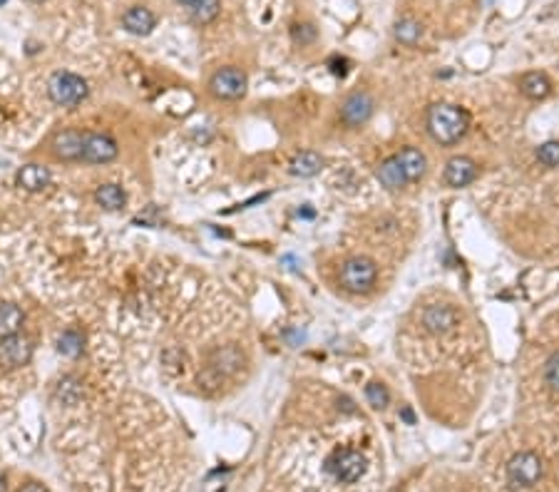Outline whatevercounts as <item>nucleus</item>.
<instances>
[{"instance_id": "obj_4", "label": "nucleus", "mask_w": 559, "mask_h": 492, "mask_svg": "<svg viewBox=\"0 0 559 492\" xmlns=\"http://www.w3.org/2000/svg\"><path fill=\"white\" fill-rule=\"evenodd\" d=\"M366 467H368L366 455L358 453V450H350V447L336 450V453L326 460V470H328L338 482H346V485L358 482V480L366 475Z\"/></svg>"}, {"instance_id": "obj_24", "label": "nucleus", "mask_w": 559, "mask_h": 492, "mask_svg": "<svg viewBox=\"0 0 559 492\" xmlns=\"http://www.w3.org/2000/svg\"><path fill=\"white\" fill-rule=\"evenodd\" d=\"M395 38L401 40V43H405V45L418 43L420 25L415 23V20H401V23H395Z\"/></svg>"}, {"instance_id": "obj_30", "label": "nucleus", "mask_w": 559, "mask_h": 492, "mask_svg": "<svg viewBox=\"0 0 559 492\" xmlns=\"http://www.w3.org/2000/svg\"><path fill=\"white\" fill-rule=\"evenodd\" d=\"M313 38H316V30H313L311 25H296V28H293V40H296V43L306 45V43H311Z\"/></svg>"}, {"instance_id": "obj_18", "label": "nucleus", "mask_w": 559, "mask_h": 492, "mask_svg": "<svg viewBox=\"0 0 559 492\" xmlns=\"http://www.w3.org/2000/svg\"><path fill=\"white\" fill-rule=\"evenodd\" d=\"M23 328V311L15 303H0V339L18 336Z\"/></svg>"}, {"instance_id": "obj_19", "label": "nucleus", "mask_w": 559, "mask_h": 492, "mask_svg": "<svg viewBox=\"0 0 559 492\" xmlns=\"http://www.w3.org/2000/svg\"><path fill=\"white\" fill-rule=\"evenodd\" d=\"M375 174H378V179H381V184L388 186V189H401V186L408 184L405 174H403L401 164H398V160H395V157H390V160L383 162Z\"/></svg>"}, {"instance_id": "obj_31", "label": "nucleus", "mask_w": 559, "mask_h": 492, "mask_svg": "<svg viewBox=\"0 0 559 492\" xmlns=\"http://www.w3.org/2000/svg\"><path fill=\"white\" fill-rule=\"evenodd\" d=\"M328 67H330V72H333V75H338V77H344L346 72H348V60L346 58H330L328 60Z\"/></svg>"}, {"instance_id": "obj_37", "label": "nucleus", "mask_w": 559, "mask_h": 492, "mask_svg": "<svg viewBox=\"0 0 559 492\" xmlns=\"http://www.w3.org/2000/svg\"><path fill=\"white\" fill-rule=\"evenodd\" d=\"M35 3H38V0H35Z\"/></svg>"}, {"instance_id": "obj_7", "label": "nucleus", "mask_w": 559, "mask_h": 492, "mask_svg": "<svg viewBox=\"0 0 559 492\" xmlns=\"http://www.w3.org/2000/svg\"><path fill=\"white\" fill-rule=\"evenodd\" d=\"M32 358V341L25 336H10V339H0V365L6 371H15L30 363Z\"/></svg>"}, {"instance_id": "obj_26", "label": "nucleus", "mask_w": 559, "mask_h": 492, "mask_svg": "<svg viewBox=\"0 0 559 492\" xmlns=\"http://www.w3.org/2000/svg\"><path fill=\"white\" fill-rule=\"evenodd\" d=\"M191 15L199 23H209V20H214L219 15V0H202V3L191 8Z\"/></svg>"}, {"instance_id": "obj_29", "label": "nucleus", "mask_w": 559, "mask_h": 492, "mask_svg": "<svg viewBox=\"0 0 559 492\" xmlns=\"http://www.w3.org/2000/svg\"><path fill=\"white\" fill-rule=\"evenodd\" d=\"M226 475H229V470L222 475V470H214V473L207 478V482L202 485V492H224V482H226Z\"/></svg>"}, {"instance_id": "obj_34", "label": "nucleus", "mask_w": 559, "mask_h": 492, "mask_svg": "<svg viewBox=\"0 0 559 492\" xmlns=\"http://www.w3.org/2000/svg\"><path fill=\"white\" fill-rule=\"evenodd\" d=\"M299 217H306V219H311V217H313V209H304V211H299Z\"/></svg>"}, {"instance_id": "obj_12", "label": "nucleus", "mask_w": 559, "mask_h": 492, "mask_svg": "<svg viewBox=\"0 0 559 492\" xmlns=\"http://www.w3.org/2000/svg\"><path fill=\"white\" fill-rule=\"evenodd\" d=\"M423 323L430 333H447L458 323V311L450 306H428L423 313Z\"/></svg>"}, {"instance_id": "obj_9", "label": "nucleus", "mask_w": 559, "mask_h": 492, "mask_svg": "<svg viewBox=\"0 0 559 492\" xmlns=\"http://www.w3.org/2000/svg\"><path fill=\"white\" fill-rule=\"evenodd\" d=\"M242 361H244V356L239 353V348H236V345H226L224 351H216L214 356H211L209 368H207V373L199 378L214 376V385H219V381H222L224 376H231V373H236L239 368H242Z\"/></svg>"}, {"instance_id": "obj_25", "label": "nucleus", "mask_w": 559, "mask_h": 492, "mask_svg": "<svg viewBox=\"0 0 559 492\" xmlns=\"http://www.w3.org/2000/svg\"><path fill=\"white\" fill-rule=\"evenodd\" d=\"M366 398H368V403L373 408H386L388 400H390V393H388V388L383 383L373 381V383L366 385Z\"/></svg>"}, {"instance_id": "obj_21", "label": "nucleus", "mask_w": 559, "mask_h": 492, "mask_svg": "<svg viewBox=\"0 0 559 492\" xmlns=\"http://www.w3.org/2000/svg\"><path fill=\"white\" fill-rule=\"evenodd\" d=\"M520 89L527 97H532V100H542V97L549 95L552 85H549V80H547L545 75H540V72H527V75H522Z\"/></svg>"}, {"instance_id": "obj_17", "label": "nucleus", "mask_w": 559, "mask_h": 492, "mask_svg": "<svg viewBox=\"0 0 559 492\" xmlns=\"http://www.w3.org/2000/svg\"><path fill=\"white\" fill-rule=\"evenodd\" d=\"M95 202L107 211H117L127 204V194L120 184H100L95 189Z\"/></svg>"}, {"instance_id": "obj_20", "label": "nucleus", "mask_w": 559, "mask_h": 492, "mask_svg": "<svg viewBox=\"0 0 559 492\" xmlns=\"http://www.w3.org/2000/svg\"><path fill=\"white\" fill-rule=\"evenodd\" d=\"M324 167V160L318 152H301L291 160V174L296 177H313V174L321 172Z\"/></svg>"}, {"instance_id": "obj_3", "label": "nucleus", "mask_w": 559, "mask_h": 492, "mask_svg": "<svg viewBox=\"0 0 559 492\" xmlns=\"http://www.w3.org/2000/svg\"><path fill=\"white\" fill-rule=\"evenodd\" d=\"M378 279V266L368 256H353L341 266V284L350 294H368Z\"/></svg>"}, {"instance_id": "obj_13", "label": "nucleus", "mask_w": 559, "mask_h": 492, "mask_svg": "<svg viewBox=\"0 0 559 492\" xmlns=\"http://www.w3.org/2000/svg\"><path fill=\"white\" fill-rule=\"evenodd\" d=\"M477 177V164L467 157H452L445 167V182L450 186H465L475 182Z\"/></svg>"}, {"instance_id": "obj_35", "label": "nucleus", "mask_w": 559, "mask_h": 492, "mask_svg": "<svg viewBox=\"0 0 559 492\" xmlns=\"http://www.w3.org/2000/svg\"><path fill=\"white\" fill-rule=\"evenodd\" d=\"M179 3H184V6H191V8H194V6H197V3H202V0H179Z\"/></svg>"}, {"instance_id": "obj_36", "label": "nucleus", "mask_w": 559, "mask_h": 492, "mask_svg": "<svg viewBox=\"0 0 559 492\" xmlns=\"http://www.w3.org/2000/svg\"><path fill=\"white\" fill-rule=\"evenodd\" d=\"M0 3H3V0H0Z\"/></svg>"}, {"instance_id": "obj_33", "label": "nucleus", "mask_w": 559, "mask_h": 492, "mask_svg": "<svg viewBox=\"0 0 559 492\" xmlns=\"http://www.w3.org/2000/svg\"><path fill=\"white\" fill-rule=\"evenodd\" d=\"M401 418L408 423V425H413V423H415V416H413V410H410V408H403L401 410Z\"/></svg>"}, {"instance_id": "obj_15", "label": "nucleus", "mask_w": 559, "mask_h": 492, "mask_svg": "<svg viewBox=\"0 0 559 492\" xmlns=\"http://www.w3.org/2000/svg\"><path fill=\"white\" fill-rule=\"evenodd\" d=\"M395 160H398V164H401V169H403V174H405L408 182H418L428 169L425 154L415 147H408V149H403V152H398L395 154Z\"/></svg>"}, {"instance_id": "obj_32", "label": "nucleus", "mask_w": 559, "mask_h": 492, "mask_svg": "<svg viewBox=\"0 0 559 492\" xmlns=\"http://www.w3.org/2000/svg\"><path fill=\"white\" fill-rule=\"evenodd\" d=\"M20 492H48V490H45V487L40 485V482H28V485L23 487V490H20Z\"/></svg>"}, {"instance_id": "obj_10", "label": "nucleus", "mask_w": 559, "mask_h": 492, "mask_svg": "<svg viewBox=\"0 0 559 492\" xmlns=\"http://www.w3.org/2000/svg\"><path fill=\"white\" fill-rule=\"evenodd\" d=\"M373 107H375L373 97H370L368 92H353L344 103V107H341V117H344V122L350 125V127H361V125H366V122L370 120Z\"/></svg>"}, {"instance_id": "obj_6", "label": "nucleus", "mask_w": 559, "mask_h": 492, "mask_svg": "<svg viewBox=\"0 0 559 492\" xmlns=\"http://www.w3.org/2000/svg\"><path fill=\"white\" fill-rule=\"evenodd\" d=\"M209 89L219 100H242L246 95V75L239 67H222L211 77Z\"/></svg>"}, {"instance_id": "obj_5", "label": "nucleus", "mask_w": 559, "mask_h": 492, "mask_svg": "<svg viewBox=\"0 0 559 492\" xmlns=\"http://www.w3.org/2000/svg\"><path fill=\"white\" fill-rule=\"evenodd\" d=\"M542 460L534 453H517L507 462V482L512 490H525L540 482L542 478Z\"/></svg>"}, {"instance_id": "obj_8", "label": "nucleus", "mask_w": 559, "mask_h": 492, "mask_svg": "<svg viewBox=\"0 0 559 492\" xmlns=\"http://www.w3.org/2000/svg\"><path fill=\"white\" fill-rule=\"evenodd\" d=\"M117 157V142L109 134L102 132H85L83 145V162L89 164H107Z\"/></svg>"}, {"instance_id": "obj_27", "label": "nucleus", "mask_w": 559, "mask_h": 492, "mask_svg": "<svg viewBox=\"0 0 559 492\" xmlns=\"http://www.w3.org/2000/svg\"><path fill=\"white\" fill-rule=\"evenodd\" d=\"M537 160L547 167H557L559 164V142H547L537 149Z\"/></svg>"}, {"instance_id": "obj_22", "label": "nucleus", "mask_w": 559, "mask_h": 492, "mask_svg": "<svg viewBox=\"0 0 559 492\" xmlns=\"http://www.w3.org/2000/svg\"><path fill=\"white\" fill-rule=\"evenodd\" d=\"M83 348H85V339H83V333H80V331H75V328H67V331L60 333L58 351L63 353V356L77 358L80 353H83Z\"/></svg>"}, {"instance_id": "obj_1", "label": "nucleus", "mask_w": 559, "mask_h": 492, "mask_svg": "<svg viewBox=\"0 0 559 492\" xmlns=\"http://www.w3.org/2000/svg\"><path fill=\"white\" fill-rule=\"evenodd\" d=\"M470 127L467 112L455 105H432L428 109V132L440 145H455Z\"/></svg>"}, {"instance_id": "obj_16", "label": "nucleus", "mask_w": 559, "mask_h": 492, "mask_svg": "<svg viewBox=\"0 0 559 492\" xmlns=\"http://www.w3.org/2000/svg\"><path fill=\"white\" fill-rule=\"evenodd\" d=\"M154 23H157V20H154L152 10H147V8H142V6L129 8L127 13L122 15V25L127 28L132 35H149Z\"/></svg>"}, {"instance_id": "obj_28", "label": "nucleus", "mask_w": 559, "mask_h": 492, "mask_svg": "<svg viewBox=\"0 0 559 492\" xmlns=\"http://www.w3.org/2000/svg\"><path fill=\"white\" fill-rule=\"evenodd\" d=\"M545 378H547V385L559 393V351L554 353L549 361H547V368H545Z\"/></svg>"}, {"instance_id": "obj_2", "label": "nucleus", "mask_w": 559, "mask_h": 492, "mask_svg": "<svg viewBox=\"0 0 559 492\" xmlns=\"http://www.w3.org/2000/svg\"><path fill=\"white\" fill-rule=\"evenodd\" d=\"M48 95L60 107H75L89 95V87L80 75L70 70H60L52 72L50 80H48Z\"/></svg>"}, {"instance_id": "obj_14", "label": "nucleus", "mask_w": 559, "mask_h": 492, "mask_svg": "<svg viewBox=\"0 0 559 492\" xmlns=\"http://www.w3.org/2000/svg\"><path fill=\"white\" fill-rule=\"evenodd\" d=\"M18 186H23L25 192H43L45 186L50 184V169L43 164H25L23 169H18Z\"/></svg>"}, {"instance_id": "obj_23", "label": "nucleus", "mask_w": 559, "mask_h": 492, "mask_svg": "<svg viewBox=\"0 0 559 492\" xmlns=\"http://www.w3.org/2000/svg\"><path fill=\"white\" fill-rule=\"evenodd\" d=\"M58 396L63 398L65 403H77L80 400V396H83V385L77 383V378H72V376H67V378H63L60 381V385H58Z\"/></svg>"}, {"instance_id": "obj_11", "label": "nucleus", "mask_w": 559, "mask_h": 492, "mask_svg": "<svg viewBox=\"0 0 559 492\" xmlns=\"http://www.w3.org/2000/svg\"><path fill=\"white\" fill-rule=\"evenodd\" d=\"M83 145H85V132L77 129H65L52 140V152L58 160L65 162H77L83 160Z\"/></svg>"}]
</instances>
